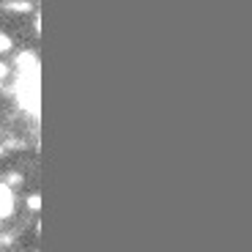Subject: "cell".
Returning <instances> with one entry per match:
<instances>
[{
	"instance_id": "1",
	"label": "cell",
	"mask_w": 252,
	"mask_h": 252,
	"mask_svg": "<svg viewBox=\"0 0 252 252\" xmlns=\"http://www.w3.org/2000/svg\"><path fill=\"white\" fill-rule=\"evenodd\" d=\"M17 101L22 104L25 113L38 118V74H19L17 85H14Z\"/></svg>"
},
{
	"instance_id": "2",
	"label": "cell",
	"mask_w": 252,
	"mask_h": 252,
	"mask_svg": "<svg viewBox=\"0 0 252 252\" xmlns=\"http://www.w3.org/2000/svg\"><path fill=\"white\" fill-rule=\"evenodd\" d=\"M17 71L19 74H38V58L33 55V52H19L17 58Z\"/></svg>"
},
{
	"instance_id": "3",
	"label": "cell",
	"mask_w": 252,
	"mask_h": 252,
	"mask_svg": "<svg viewBox=\"0 0 252 252\" xmlns=\"http://www.w3.org/2000/svg\"><path fill=\"white\" fill-rule=\"evenodd\" d=\"M14 211V195L6 184H0V217H8Z\"/></svg>"
},
{
	"instance_id": "4",
	"label": "cell",
	"mask_w": 252,
	"mask_h": 252,
	"mask_svg": "<svg viewBox=\"0 0 252 252\" xmlns=\"http://www.w3.org/2000/svg\"><path fill=\"white\" fill-rule=\"evenodd\" d=\"M6 8H8V11L22 14V11H31V3H28V0H8V3H6Z\"/></svg>"
},
{
	"instance_id": "5",
	"label": "cell",
	"mask_w": 252,
	"mask_h": 252,
	"mask_svg": "<svg viewBox=\"0 0 252 252\" xmlns=\"http://www.w3.org/2000/svg\"><path fill=\"white\" fill-rule=\"evenodd\" d=\"M8 50H11V38L0 31V52H8Z\"/></svg>"
},
{
	"instance_id": "6",
	"label": "cell",
	"mask_w": 252,
	"mask_h": 252,
	"mask_svg": "<svg viewBox=\"0 0 252 252\" xmlns=\"http://www.w3.org/2000/svg\"><path fill=\"white\" fill-rule=\"evenodd\" d=\"M28 208H31V211H38V208H41V197H38V195L28 197Z\"/></svg>"
},
{
	"instance_id": "7",
	"label": "cell",
	"mask_w": 252,
	"mask_h": 252,
	"mask_svg": "<svg viewBox=\"0 0 252 252\" xmlns=\"http://www.w3.org/2000/svg\"><path fill=\"white\" fill-rule=\"evenodd\" d=\"M19 181H22V176H19V173H11V176L6 178V187H19Z\"/></svg>"
},
{
	"instance_id": "8",
	"label": "cell",
	"mask_w": 252,
	"mask_h": 252,
	"mask_svg": "<svg viewBox=\"0 0 252 252\" xmlns=\"http://www.w3.org/2000/svg\"><path fill=\"white\" fill-rule=\"evenodd\" d=\"M8 77V63H0V82Z\"/></svg>"
},
{
	"instance_id": "9",
	"label": "cell",
	"mask_w": 252,
	"mask_h": 252,
	"mask_svg": "<svg viewBox=\"0 0 252 252\" xmlns=\"http://www.w3.org/2000/svg\"><path fill=\"white\" fill-rule=\"evenodd\" d=\"M0 157H3V148H0Z\"/></svg>"
}]
</instances>
